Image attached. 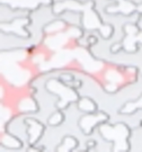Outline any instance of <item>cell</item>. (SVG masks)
I'll return each mask as SVG.
<instances>
[{
	"mask_svg": "<svg viewBox=\"0 0 142 152\" xmlns=\"http://www.w3.org/2000/svg\"><path fill=\"white\" fill-rule=\"evenodd\" d=\"M106 120V116L104 115H89V116H86L81 120V127L85 130L86 133H89L90 130L93 129V126L95 125V122L96 121H104Z\"/></svg>",
	"mask_w": 142,
	"mask_h": 152,
	"instance_id": "1",
	"label": "cell"
},
{
	"mask_svg": "<svg viewBox=\"0 0 142 152\" xmlns=\"http://www.w3.org/2000/svg\"><path fill=\"white\" fill-rule=\"evenodd\" d=\"M79 107L85 110V112H93L95 109V105L91 100H89L88 98H83L80 100V104H79Z\"/></svg>",
	"mask_w": 142,
	"mask_h": 152,
	"instance_id": "2",
	"label": "cell"
},
{
	"mask_svg": "<svg viewBox=\"0 0 142 152\" xmlns=\"http://www.w3.org/2000/svg\"><path fill=\"white\" fill-rule=\"evenodd\" d=\"M75 145H76V142H75V140H73L72 137H67L66 140H64L63 145L59 148V151H69V150H70V149H72Z\"/></svg>",
	"mask_w": 142,
	"mask_h": 152,
	"instance_id": "3",
	"label": "cell"
},
{
	"mask_svg": "<svg viewBox=\"0 0 142 152\" xmlns=\"http://www.w3.org/2000/svg\"><path fill=\"white\" fill-rule=\"evenodd\" d=\"M135 108H142V98L139 100V102H138V103L129 104V105H126L122 112H123V113H130V112H133Z\"/></svg>",
	"mask_w": 142,
	"mask_h": 152,
	"instance_id": "4",
	"label": "cell"
},
{
	"mask_svg": "<svg viewBox=\"0 0 142 152\" xmlns=\"http://www.w3.org/2000/svg\"><path fill=\"white\" fill-rule=\"evenodd\" d=\"M61 121H62V115L60 113H55V114H53L51 116L49 123L51 125H55V124H59Z\"/></svg>",
	"mask_w": 142,
	"mask_h": 152,
	"instance_id": "5",
	"label": "cell"
}]
</instances>
